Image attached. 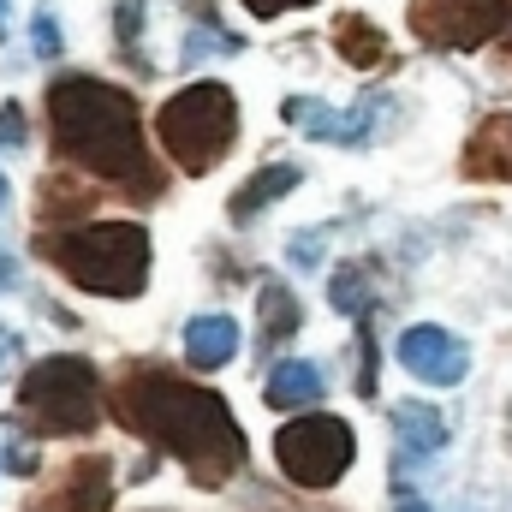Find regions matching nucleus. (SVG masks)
Wrapping results in <instances>:
<instances>
[{"label": "nucleus", "mask_w": 512, "mask_h": 512, "mask_svg": "<svg viewBox=\"0 0 512 512\" xmlns=\"http://www.w3.org/2000/svg\"><path fill=\"white\" fill-rule=\"evenodd\" d=\"M114 405H120L126 429L167 447L197 483H227L245 465V435H239L227 399L209 393V387H191L179 376H167V370H137Z\"/></svg>", "instance_id": "1"}, {"label": "nucleus", "mask_w": 512, "mask_h": 512, "mask_svg": "<svg viewBox=\"0 0 512 512\" xmlns=\"http://www.w3.org/2000/svg\"><path fill=\"white\" fill-rule=\"evenodd\" d=\"M48 120L60 155L90 167L96 179H120L131 191H149V155H143V126L137 102L102 78H54L48 84Z\"/></svg>", "instance_id": "2"}, {"label": "nucleus", "mask_w": 512, "mask_h": 512, "mask_svg": "<svg viewBox=\"0 0 512 512\" xmlns=\"http://www.w3.org/2000/svg\"><path fill=\"white\" fill-rule=\"evenodd\" d=\"M42 251L72 286L96 298H137L149 286V233L137 221H90L48 239Z\"/></svg>", "instance_id": "3"}, {"label": "nucleus", "mask_w": 512, "mask_h": 512, "mask_svg": "<svg viewBox=\"0 0 512 512\" xmlns=\"http://www.w3.org/2000/svg\"><path fill=\"white\" fill-rule=\"evenodd\" d=\"M155 131H161V149L185 173H209L239 137V102H233L227 84H191L161 108Z\"/></svg>", "instance_id": "4"}, {"label": "nucleus", "mask_w": 512, "mask_h": 512, "mask_svg": "<svg viewBox=\"0 0 512 512\" xmlns=\"http://www.w3.org/2000/svg\"><path fill=\"white\" fill-rule=\"evenodd\" d=\"M18 405L42 435H90L102 423V382L84 358H42L18 382Z\"/></svg>", "instance_id": "5"}, {"label": "nucleus", "mask_w": 512, "mask_h": 512, "mask_svg": "<svg viewBox=\"0 0 512 512\" xmlns=\"http://www.w3.org/2000/svg\"><path fill=\"white\" fill-rule=\"evenodd\" d=\"M352 453H358L352 423L322 417V411H304V417H292V423L274 435V459H280V471H286L298 489H334V483L352 471Z\"/></svg>", "instance_id": "6"}, {"label": "nucleus", "mask_w": 512, "mask_h": 512, "mask_svg": "<svg viewBox=\"0 0 512 512\" xmlns=\"http://www.w3.org/2000/svg\"><path fill=\"white\" fill-rule=\"evenodd\" d=\"M411 30L429 48H483L495 30H507V0H411Z\"/></svg>", "instance_id": "7"}, {"label": "nucleus", "mask_w": 512, "mask_h": 512, "mask_svg": "<svg viewBox=\"0 0 512 512\" xmlns=\"http://www.w3.org/2000/svg\"><path fill=\"white\" fill-rule=\"evenodd\" d=\"M399 364L429 387H459L465 370H471V352H465L459 334L423 322V328H405V334H399Z\"/></svg>", "instance_id": "8"}, {"label": "nucleus", "mask_w": 512, "mask_h": 512, "mask_svg": "<svg viewBox=\"0 0 512 512\" xmlns=\"http://www.w3.org/2000/svg\"><path fill=\"white\" fill-rule=\"evenodd\" d=\"M382 114H387L382 96H364L352 114H334V108H322L316 96H292V102H286V120L304 131V137H322V143H346V149H352V143H370V126H376Z\"/></svg>", "instance_id": "9"}, {"label": "nucleus", "mask_w": 512, "mask_h": 512, "mask_svg": "<svg viewBox=\"0 0 512 512\" xmlns=\"http://www.w3.org/2000/svg\"><path fill=\"white\" fill-rule=\"evenodd\" d=\"M465 173L471 179H512V114H489L465 143Z\"/></svg>", "instance_id": "10"}, {"label": "nucleus", "mask_w": 512, "mask_h": 512, "mask_svg": "<svg viewBox=\"0 0 512 512\" xmlns=\"http://www.w3.org/2000/svg\"><path fill=\"white\" fill-rule=\"evenodd\" d=\"M393 435H399V447H405V465H417V459H429V453L447 447V417H441L435 405H423V399H405V405L393 411Z\"/></svg>", "instance_id": "11"}, {"label": "nucleus", "mask_w": 512, "mask_h": 512, "mask_svg": "<svg viewBox=\"0 0 512 512\" xmlns=\"http://www.w3.org/2000/svg\"><path fill=\"white\" fill-rule=\"evenodd\" d=\"M233 352H239V322L233 316H191V328H185V358L197 364V370H221V364H233Z\"/></svg>", "instance_id": "12"}, {"label": "nucleus", "mask_w": 512, "mask_h": 512, "mask_svg": "<svg viewBox=\"0 0 512 512\" xmlns=\"http://www.w3.org/2000/svg\"><path fill=\"white\" fill-rule=\"evenodd\" d=\"M322 370L316 364H304V358H286V364H274V376H268V405L274 411H310L316 399H322Z\"/></svg>", "instance_id": "13"}, {"label": "nucleus", "mask_w": 512, "mask_h": 512, "mask_svg": "<svg viewBox=\"0 0 512 512\" xmlns=\"http://www.w3.org/2000/svg\"><path fill=\"white\" fill-rule=\"evenodd\" d=\"M298 179H304V167H292V161H274V167H262L256 179H245V185L233 191V203H227V209H233V221H251L256 209L280 203V197H286Z\"/></svg>", "instance_id": "14"}, {"label": "nucleus", "mask_w": 512, "mask_h": 512, "mask_svg": "<svg viewBox=\"0 0 512 512\" xmlns=\"http://www.w3.org/2000/svg\"><path fill=\"white\" fill-rule=\"evenodd\" d=\"M114 507V471L108 459H84L66 477V512H108Z\"/></svg>", "instance_id": "15"}, {"label": "nucleus", "mask_w": 512, "mask_h": 512, "mask_svg": "<svg viewBox=\"0 0 512 512\" xmlns=\"http://www.w3.org/2000/svg\"><path fill=\"white\" fill-rule=\"evenodd\" d=\"M298 322H304L298 298H292L280 280H268V286H262V328H256V340H262V346H280V340L298 334Z\"/></svg>", "instance_id": "16"}, {"label": "nucleus", "mask_w": 512, "mask_h": 512, "mask_svg": "<svg viewBox=\"0 0 512 512\" xmlns=\"http://www.w3.org/2000/svg\"><path fill=\"white\" fill-rule=\"evenodd\" d=\"M334 48H340V60H352V66H382L387 60V36L370 18H340V24H334Z\"/></svg>", "instance_id": "17"}, {"label": "nucleus", "mask_w": 512, "mask_h": 512, "mask_svg": "<svg viewBox=\"0 0 512 512\" xmlns=\"http://www.w3.org/2000/svg\"><path fill=\"white\" fill-rule=\"evenodd\" d=\"M334 310L370 322V280H364V268H340L334 274Z\"/></svg>", "instance_id": "18"}, {"label": "nucleus", "mask_w": 512, "mask_h": 512, "mask_svg": "<svg viewBox=\"0 0 512 512\" xmlns=\"http://www.w3.org/2000/svg\"><path fill=\"white\" fill-rule=\"evenodd\" d=\"M114 30H120V42L137 54V36H143V0H114Z\"/></svg>", "instance_id": "19"}, {"label": "nucleus", "mask_w": 512, "mask_h": 512, "mask_svg": "<svg viewBox=\"0 0 512 512\" xmlns=\"http://www.w3.org/2000/svg\"><path fill=\"white\" fill-rule=\"evenodd\" d=\"M30 42H36V54H42V60H54V54H60V24H54V12H36Z\"/></svg>", "instance_id": "20"}, {"label": "nucleus", "mask_w": 512, "mask_h": 512, "mask_svg": "<svg viewBox=\"0 0 512 512\" xmlns=\"http://www.w3.org/2000/svg\"><path fill=\"white\" fill-rule=\"evenodd\" d=\"M203 54H239V36H203V30H197V36L185 42V60L197 66Z\"/></svg>", "instance_id": "21"}, {"label": "nucleus", "mask_w": 512, "mask_h": 512, "mask_svg": "<svg viewBox=\"0 0 512 512\" xmlns=\"http://www.w3.org/2000/svg\"><path fill=\"white\" fill-rule=\"evenodd\" d=\"M12 143H24V108L18 102L0 108V149H12Z\"/></svg>", "instance_id": "22"}, {"label": "nucleus", "mask_w": 512, "mask_h": 512, "mask_svg": "<svg viewBox=\"0 0 512 512\" xmlns=\"http://www.w3.org/2000/svg\"><path fill=\"white\" fill-rule=\"evenodd\" d=\"M292 6H316V0H245V12H256V18H274V12H292Z\"/></svg>", "instance_id": "23"}, {"label": "nucleus", "mask_w": 512, "mask_h": 512, "mask_svg": "<svg viewBox=\"0 0 512 512\" xmlns=\"http://www.w3.org/2000/svg\"><path fill=\"white\" fill-rule=\"evenodd\" d=\"M6 471L30 477V471H36V453H30V447H12V453H6Z\"/></svg>", "instance_id": "24"}, {"label": "nucleus", "mask_w": 512, "mask_h": 512, "mask_svg": "<svg viewBox=\"0 0 512 512\" xmlns=\"http://www.w3.org/2000/svg\"><path fill=\"white\" fill-rule=\"evenodd\" d=\"M0 36H6V0H0Z\"/></svg>", "instance_id": "25"}, {"label": "nucleus", "mask_w": 512, "mask_h": 512, "mask_svg": "<svg viewBox=\"0 0 512 512\" xmlns=\"http://www.w3.org/2000/svg\"><path fill=\"white\" fill-rule=\"evenodd\" d=\"M0 203H6V173H0Z\"/></svg>", "instance_id": "26"}, {"label": "nucleus", "mask_w": 512, "mask_h": 512, "mask_svg": "<svg viewBox=\"0 0 512 512\" xmlns=\"http://www.w3.org/2000/svg\"><path fill=\"white\" fill-rule=\"evenodd\" d=\"M507 30H512V6H507Z\"/></svg>", "instance_id": "27"}]
</instances>
